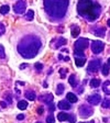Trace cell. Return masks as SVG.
I'll return each mask as SVG.
<instances>
[{"label":"cell","mask_w":110,"mask_h":123,"mask_svg":"<svg viewBox=\"0 0 110 123\" xmlns=\"http://www.w3.org/2000/svg\"><path fill=\"white\" fill-rule=\"evenodd\" d=\"M24 96L26 97V99H29V100H31V101H33L34 99H35V92L34 91H32V90H28V91L24 93Z\"/></svg>","instance_id":"obj_18"},{"label":"cell","mask_w":110,"mask_h":123,"mask_svg":"<svg viewBox=\"0 0 110 123\" xmlns=\"http://www.w3.org/2000/svg\"><path fill=\"white\" fill-rule=\"evenodd\" d=\"M107 25H108V26H109V28H110V19H109V20L107 21Z\"/></svg>","instance_id":"obj_39"},{"label":"cell","mask_w":110,"mask_h":123,"mask_svg":"<svg viewBox=\"0 0 110 123\" xmlns=\"http://www.w3.org/2000/svg\"><path fill=\"white\" fill-rule=\"evenodd\" d=\"M33 17H34V12L32 10H29L28 13L26 14V19L28 21H31V20H33Z\"/></svg>","instance_id":"obj_26"},{"label":"cell","mask_w":110,"mask_h":123,"mask_svg":"<svg viewBox=\"0 0 110 123\" xmlns=\"http://www.w3.org/2000/svg\"><path fill=\"white\" fill-rule=\"evenodd\" d=\"M109 65L108 64H105L103 65V67H101V74L104 75V76H108L109 75Z\"/></svg>","instance_id":"obj_23"},{"label":"cell","mask_w":110,"mask_h":123,"mask_svg":"<svg viewBox=\"0 0 110 123\" xmlns=\"http://www.w3.org/2000/svg\"><path fill=\"white\" fill-rule=\"evenodd\" d=\"M59 73H61V77H62V78H65V73H66V69H64V68L59 69Z\"/></svg>","instance_id":"obj_33"},{"label":"cell","mask_w":110,"mask_h":123,"mask_svg":"<svg viewBox=\"0 0 110 123\" xmlns=\"http://www.w3.org/2000/svg\"><path fill=\"white\" fill-rule=\"evenodd\" d=\"M36 123H41V122H36Z\"/></svg>","instance_id":"obj_44"},{"label":"cell","mask_w":110,"mask_h":123,"mask_svg":"<svg viewBox=\"0 0 110 123\" xmlns=\"http://www.w3.org/2000/svg\"><path fill=\"white\" fill-rule=\"evenodd\" d=\"M0 105H2V108H6V107H7V103L3 102V101H1V102H0Z\"/></svg>","instance_id":"obj_37"},{"label":"cell","mask_w":110,"mask_h":123,"mask_svg":"<svg viewBox=\"0 0 110 123\" xmlns=\"http://www.w3.org/2000/svg\"><path fill=\"white\" fill-rule=\"evenodd\" d=\"M9 9H10V8H9V6H2V7L0 8V13H1V14H7L8 12H9Z\"/></svg>","instance_id":"obj_25"},{"label":"cell","mask_w":110,"mask_h":123,"mask_svg":"<svg viewBox=\"0 0 110 123\" xmlns=\"http://www.w3.org/2000/svg\"><path fill=\"white\" fill-rule=\"evenodd\" d=\"M108 65L110 66V58H108Z\"/></svg>","instance_id":"obj_43"},{"label":"cell","mask_w":110,"mask_h":123,"mask_svg":"<svg viewBox=\"0 0 110 123\" xmlns=\"http://www.w3.org/2000/svg\"><path fill=\"white\" fill-rule=\"evenodd\" d=\"M100 101H101V97H100V95H98V93H95V95H91L88 97V102L91 105H99Z\"/></svg>","instance_id":"obj_9"},{"label":"cell","mask_w":110,"mask_h":123,"mask_svg":"<svg viewBox=\"0 0 110 123\" xmlns=\"http://www.w3.org/2000/svg\"><path fill=\"white\" fill-rule=\"evenodd\" d=\"M103 90L106 95H110V80H106L103 84Z\"/></svg>","instance_id":"obj_15"},{"label":"cell","mask_w":110,"mask_h":123,"mask_svg":"<svg viewBox=\"0 0 110 123\" xmlns=\"http://www.w3.org/2000/svg\"><path fill=\"white\" fill-rule=\"evenodd\" d=\"M65 44H67V40L64 37H62V36H59V37L56 40V44L54 45V47H55V49H58V47L65 45Z\"/></svg>","instance_id":"obj_14"},{"label":"cell","mask_w":110,"mask_h":123,"mask_svg":"<svg viewBox=\"0 0 110 123\" xmlns=\"http://www.w3.org/2000/svg\"><path fill=\"white\" fill-rule=\"evenodd\" d=\"M17 119H18V120H23V119H24V114H19L18 117H17Z\"/></svg>","instance_id":"obj_35"},{"label":"cell","mask_w":110,"mask_h":123,"mask_svg":"<svg viewBox=\"0 0 110 123\" xmlns=\"http://www.w3.org/2000/svg\"><path fill=\"white\" fill-rule=\"evenodd\" d=\"M62 51L64 52V53H68V49H63Z\"/></svg>","instance_id":"obj_38"},{"label":"cell","mask_w":110,"mask_h":123,"mask_svg":"<svg viewBox=\"0 0 110 123\" xmlns=\"http://www.w3.org/2000/svg\"><path fill=\"white\" fill-rule=\"evenodd\" d=\"M72 36L73 37H77V36L79 35L80 33V29L79 26H77V25H72Z\"/></svg>","instance_id":"obj_16"},{"label":"cell","mask_w":110,"mask_h":123,"mask_svg":"<svg viewBox=\"0 0 110 123\" xmlns=\"http://www.w3.org/2000/svg\"><path fill=\"white\" fill-rule=\"evenodd\" d=\"M88 38H78L75 42V56H79V57H86L84 54V49H86L88 47Z\"/></svg>","instance_id":"obj_4"},{"label":"cell","mask_w":110,"mask_h":123,"mask_svg":"<svg viewBox=\"0 0 110 123\" xmlns=\"http://www.w3.org/2000/svg\"><path fill=\"white\" fill-rule=\"evenodd\" d=\"M43 112H44L43 107H39V108H38V114H42Z\"/></svg>","instance_id":"obj_34"},{"label":"cell","mask_w":110,"mask_h":123,"mask_svg":"<svg viewBox=\"0 0 110 123\" xmlns=\"http://www.w3.org/2000/svg\"><path fill=\"white\" fill-rule=\"evenodd\" d=\"M64 59H65V61L68 62V61H69V57H68V56H66V57H64Z\"/></svg>","instance_id":"obj_41"},{"label":"cell","mask_w":110,"mask_h":123,"mask_svg":"<svg viewBox=\"0 0 110 123\" xmlns=\"http://www.w3.org/2000/svg\"><path fill=\"white\" fill-rule=\"evenodd\" d=\"M68 82L71 84V86H73V87H76L77 86V78H76V76L75 75H71L69 76V79H68Z\"/></svg>","instance_id":"obj_20"},{"label":"cell","mask_w":110,"mask_h":123,"mask_svg":"<svg viewBox=\"0 0 110 123\" xmlns=\"http://www.w3.org/2000/svg\"><path fill=\"white\" fill-rule=\"evenodd\" d=\"M26 3L24 2L23 0L18 1V2L13 6V10H14L15 13H18V14H22V13H24L26 12Z\"/></svg>","instance_id":"obj_7"},{"label":"cell","mask_w":110,"mask_h":123,"mask_svg":"<svg viewBox=\"0 0 110 123\" xmlns=\"http://www.w3.org/2000/svg\"><path fill=\"white\" fill-rule=\"evenodd\" d=\"M79 123H84V122H79Z\"/></svg>","instance_id":"obj_45"},{"label":"cell","mask_w":110,"mask_h":123,"mask_svg":"<svg viewBox=\"0 0 110 123\" xmlns=\"http://www.w3.org/2000/svg\"><path fill=\"white\" fill-rule=\"evenodd\" d=\"M66 98H67V100H68L69 102H72V103L77 102V100H78V98L76 97V95H74L73 92H68L67 96H66Z\"/></svg>","instance_id":"obj_17"},{"label":"cell","mask_w":110,"mask_h":123,"mask_svg":"<svg viewBox=\"0 0 110 123\" xmlns=\"http://www.w3.org/2000/svg\"><path fill=\"white\" fill-rule=\"evenodd\" d=\"M103 108H105V109H107V108H110V100L108 99V98L104 99V101H103Z\"/></svg>","instance_id":"obj_27"},{"label":"cell","mask_w":110,"mask_h":123,"mask_svg":"<svg viewBox=\"0 0 110 123\" xmlns=\"http://www.w3.org/2000/svg\"><path fill=\"white\" fill-rule=\"evenodd\" d=\"M26 66H28V64H22V65H20V68L23 69V68H26Z\"/></svg>","instance_id":"obj_36"},{"label":"cell","mask_w":110,"mask_h":123,"mask_svg":"<svg viewBox=\"0 0 110 123\" xmlns=\"http://www.w3.org/2000/svg\"><path fill=\"white\" fill-rule=\"evenodd\" d=\"M5 31H6V26L3 25L2 23H0V35H2L5 33Z\"/></svg>","instance_id":"obj_32"},{"label":"cell","mask_w":110,"mask_h":123,"mask_svg":"<svg viewBox=\"0 0 110 123\" xmlns=\"http://www.w3.org/2000/svg\"><path fill=\"white\" fill-rule=\"evenodd\" d=\"M40 101L46 103V105H50V102L53 101V95L52 93H46V95L40 96Z\"/></svg>","instance_id":"obj_10"},{"label":"cell","mask_w":110,"mask_h":123,"mask_svg":"<svg viewBox=\"0 0 110 123\" xmlns=\"http://www.w3.org/2000/svg\"><path fill=\"white\" fill-rule=\"evenodd\" d=\"M18 84H20V85H22V86H24V82H22V81H19Z\"/></svg>","instance_id":"obj_42"},{"label":"cell","mask_w":110,"mask_h":123,"mask_svg":"<svg viewBox=\"0 0 110 123\" xmlns=\"http://www.w3.org/2000/svg\"><path fill=\"white\" fill-rule=\"evenodd\" d=\"M85 62H86V57L75 56V64L77 67H83L85 65Z\"/></svg>","instance_id":"obj_13"},{"label":"cell","mask_w":110,"mask_h":123,"mask_svg":"<svg viewBox=\"0 0 110 123\" xmlns=\"http://www.w3.org/2000/svg\"><path fill=\"white\" fill-rule=\"evenodd\" d=\"M77 11L79 15L88 21H95L101 13V7L94 2V0H79L77 3Z\"/></svg>","instance_id":"obj_3"},{"label":"cell","mask_w":110,"mask_h":123,"mask_svg":"<svg viewBox=\"0 0 110 123\" xmlns=\"http://www.w3.org/2000/svg\"><path fill=\"white\" fill-rule=\"evenodd\" d=\"M69 0H43L44 10L53 20H62L67 12Z\"/></svg>","instance_id":"obj_2"},{"label":"cell","mask_w":110,"mask_h":123,"mask_svg":"<svg viewBox=\"0 0 110 123\" xmlns=\"http://www.w3.org/2000/svg\"><path fill=\"white\" fill-rule=\"evenodd\" d=\"M42 42L35 35H26L18 44V52L23 58H33L41 49Z\"/></svg>","instance_id":"obj_1"},{"label":"cell","mask_w":110,"mask_h":123,"mask_svg":"<svg viewBox=\"0 0 110 123\" xmlns=\"http://www.w3.org/2000/svg\"><path fill=\"white\" fill-rule=\"evenodd\" d=\"M57 105H58V108L62 109V110H69V109H71V103H69L67 100H62V101H59Z\"/></svg>","instance_id":"obj_12"},{"label":"cell","mask_w":110,"mask_h":123,"mask_svg":"<svg viewBox=\"0 0 110 123\" xmlns=\"http://www.w3.org/2000/svg\"><path fill=\"white\" fill-rule=\"evenodd\" d=\"M67 120H68L71 123H75V122H76V115H75V114H68Z\"/></svg>","instance_id":"obj_28"},{"label":"cell","mask_w":110,"mask_h":123,"mask_svg":"<svg viewBox=\"0 0 110 123\" xmlns=\"http://www.w3.org/2000/svg\"><path fill=\"white\" fill-rule=\"evenodd\" d=\"M105 47V43L101 41H94L91 43V51L94 54H99L103 52Z\"/></svg>","instance_id":"obj_6"},{"label":"cell","mask_w":110,"mask_h":123,"mask_svg":"<svg viewBox=\"0 0 110 123\" xmlns=\"http://www.w3.org/2000/svg\"><path fill=\"white\" fill-rule=\"evenodd\" d=\"M18 108L20 110H26V108H28V102H26V100H21L18 102Z\"/></svg>","instance_id":"obj_21"},{"label":"cell","mask_w":110,"mask_h":123,"mask_svg":"<svg viewBox=\"0 0 110 123\" xmlns=\"http://www.w3.org/2000/svg\"><path fill=\"white\" fill-rule=\"evenodd\" d=\"M101 67V61L98 58L96 59H91L88 64L87 67V72L88 73H96L97 70H99V68Z\"/></svg>","instance_id":"obj_5"},{"label":"cell","mask_w":110,"mask_h":123,"mask_svg":"<svg viewBox=\"0 0 110 123\" xmlns=\"http://www.w3.org/2000/svg\"><path fill=\"white\" fill-rule=\"evenodd\" d=\"M58 59H63V56H62L61 54H58Z\"/></svg>","instance_id":"obj_40"},{"label":"cell","mask_w":110,"mask_h":123,"mask_svg":"<svg viewBox=\"0 0 110 123\" xmlns=\"http://www.w3.org/2000/svg\"><path fill=\"white\" fill-rule=\"evenodd\" d=\"M64 85L63 84H59L58 86H57V89H56V95H58V96H61L63 92H64Z\"/></svg>","instance_id":"obj_24"},{"label":"cell","mask_w":110,"mask_h":123,"mask_svg":"<svg viewBox=\"0 0 110 123\" xmlns=\"http://www.w3.org/2000/svg\"><path fill=\"white\" fill-rule=\"evenodd\" d=\"M46 123H54V117L53 114H51L50 113V115L46 118Z\"/></svg>","instance_id":"obj_30"},{"label":"cell","mask_w":110,"mask_h":123,"mask_svg":"<svg viewBox=\"0 0 110 123\" xmlns=\"http://www.w3.org/2000/svg\"><path fill=\"white\" fill-rule=\"evenodd\" d=\"M67 118H68V114L65 112H59L58 114H57V119H58V121H61V122L67 120Z\"/></svg>","instance_id":"obj_22"},{"label":"cell","mask_w":110,"mask_h":123,"mask_svg":"<svg viewBox=\"0 0 110 123\" xmlns=\"http://www.w3.org/2000/svg\"><path fill=\"white\" fill-rule=\"evenodd\" d=\"M100 84H101V81H100V79H98V78H95V79H91L89 82L90 87L91 88H98L100 86Z\"/></svg>","instance_id":"obj_19"},{"label":"cell","mask_w":110,"mask_h":123,"mask_svg":"<svg viewBox=\"0 0 110 123\" xmlns=\"http://www.w3.org/2000/svg\"><path fill=\"white\" fill-rule=\"evenodd\" d=\"M6 53H5V49L2 45H0V58H5Z\"/></svg>","instance_id":"obj_29"},{"label":"cell","mask_w":110,"mask_h":123,"mask_svg":"<svg viewBox=\"0 0 110 123\" xmlns=\"http://www.w3.org/2000/svg\"><path fill=\"white\" fill-rule=\"evenodd\" d=\"M92 112H94V110L89 105H82L79 108V114L82 115L83 118H89L90 115L92 114Z\"/></svg>","instance_id":"obj_8"},{"label":"cell","mask_w":110,"mask_h":123,"mask_svg":"<svg viewBox=\"0 0 110 123\" xmlns=\"http://www.w3.org/2000/svg\"><path fill=\"white\" fill-rule=\"evenodd\" d=\"M94 33L95 35L99 36V37H104L106 33V28H103V26H97V28L94 29Z\"/></svg>","instance_id":"obj_11"},{"label":"cell","mask_w":110,"mask_h":123,"mask_svg":"<svg viewBox=\"0 0 110 123\" xmlns=\"http://www.w3.org/2000/svg\"><path fill=\"white\" fill-rule=\"evenodd\" d=\"M34 67L36 68V70H39V72H40V70L43 68V65H42L41 63H35V64H34Z\"/></svg>","instance_id":"obj_31"}]
</instances>
